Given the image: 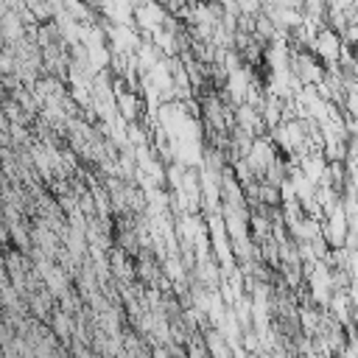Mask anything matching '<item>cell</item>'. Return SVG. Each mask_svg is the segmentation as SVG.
<instances>
[{
	"label": "cell",
	"instance_id": "6da1fadb",
	"mask_svg": "<svg viewBox=\"0 0 358 358\" xmlns=\"http://www.w3.org/2000/svg\"><path fill=\"white\" fill-rule=\"evenodd\" d=\"M291 70H294V76H296L302 84H322L324 76H327L324 62H322L313 50H294Z\"/></svg>",
	"mask_w": 358,
	"mask_h": 358
},
{
	"label": "cell",
	"instance_id": "7a4b0ae2",
	"mask_svg": "<svg viewBox=\"0 0 358 358\" xmlns=\"http://www.w3.org/2000/svg\"><path fill=\"white\" fill-rule=\"evenodd\" d=\"M171 20V11L165 3H157V0H143L137 8H134V25L143 28L148 36L159 28H165Z\"/></svg>",
	"mask_w": 358,
	"mask_h": 358
},
{
	"label": "cell",
	"instance_id": "3957f363",
	"mask_svg": "<svg viewBox=\"0 0 358 358\" xmlns=\"http://www.w3.org/2000/svg\"><path fill=\"white\" fill-rule=\"evenodd\" d=\"M310 50L327 64V67H338L341 62V53H344V39L333 31V28H322L310 45Z\"/></svg>",
	"mask_w": 358,
	"mask_h": 358
},
{
	"label": "cell",
	"instance_id": "277c9868",
	"mask_svg": "<svg viewBox=\"0 0 358 358\" xmlns=\"http://www.w3.org/2000/svg\"><path fill=\"white\" fill-rule=\"evenodd\" d=\"M243 159L257 176H266V171L274 165V148H271V143L266 137H255V143H252V148H249V154Z\"/></svg>",
	"mask_w": 358,
	"mask_h": 358
},
{
	"label": "cell",
	"instance_id": "5b68a950",
	"mask_svg": "<svg viewBox=\"0 0 358 358\" xmlns=\"http://www.w3.org/2000/svg\"><path fill=\"white\" fill-rule=\"evenodd\" d=\"M299 171L319 187L327 182V171H330V159L322 154V151H308L299 157Z\"/></svg>",
	"mask_w": 358,
	"mask_h": 358
},
{
	"label": "cell",
	"instance_id": "8992f818",
	"mask_svg": "<svg viewBox=\"0 0 358 358\" xmlns=\"http://www.w3.org/2000/svg\"><path fill=\"white\" fill-rule=\"evenodd\" d=\"M117 112H120L126 120H134V117L140 115V101H137V95H134L131 90H123L120 84H117Z\"/></svg>",
	"mask_w": 358,
	"mask_h": 358
},
{
	"label": "cell",
	"instance_id": "52a82bcc",
	"mask_svg": "<svg viewBox=\"0 0 358 358\" xmlns=\"http://www.w3.org/2000/svg\"><path fill=\"white\" fill-rule=\"evenodd\" d=\"M352 302H355V305H358V277H355V280H352Z\"/></svg>",
	"mask_w": 358,
	"mask_h": 358
},
{
	"label": "cell",
	"instance_id": "ba28073f",
	"mask_svg": "<svg viewBox=\"0 0 358 358\" xmlns=\"http://www.w3.org/2000/svg\"><path fill=\"white\" fill-rule=\"evenodd\" d=\"M90 3H92V6H95V8H98V3H103V0H90Z\"/></svg>",
	"mask_w": 358,
	"mask_h": 358
}]
</instances>
